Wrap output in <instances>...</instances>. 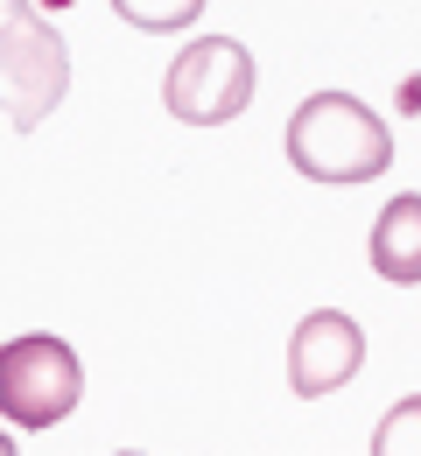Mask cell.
<instances>
[{
    "instance_id": "cell-1",
    "label": "cell",
    "mask_w": 421,
    "mask_h": 456,
    "mask_svg": "<svg viewBox=\"0 0 421 456\" xmlns=\"http://www.w3.org/2000/svg\"><path fill=\"white\" fill-rule=\"evenodd\" d=\"M288 162L309 183H372L393 169V126L352 92H309L288 119Z\"/></svg>"
},
{
    "instance_id": "cell-2",
    "label": "cell",
    "mask_w": 421,
    "mask_h": 456,
    "mask_svg": "<svg viewBox=\"0 0 421 456\" xmlns=\"http://www.w3.org/2000/svg\"><path fill=\"white\" fill-rule=\"evenodd\" d=\"M70 92V50L43 21L36 0H7L0 14V113L14 119V134H36Z\"/></svg>"
},
{
    "instance_id": "cell-3",
    "label": "cell",
    "mask_w": 421,
    "mask_h": 456,
    "mask_svg": "<svg viewBox=\"0 0 421 456\" xmlns=\"http://www.w3.org/2000/svg\"><path fill=\"white\" fill-rule=\"evenodd\" d=\"M253 85H260V63L239 36H197L176 50L169 77H162V106L182 126H225L253 106Z\"/></svg>"
},
{
    "instance_id": "cell-4",
    "label": "cell",
    "mask_w": 421,
    "mask_h": 456,
    "mask_svg": "<svg viewBox=\"0 0 421 456\" xmlns=\"http://www.w3.org/2000/svg\"><path fill=\"white\" fill-rule=\"evenodd\" d=\"M85 400V365L77 351L50 330H28V338H7L0 344V414L28 436L57 428L63 414Z\"/></svg>"
},
{
    "instance_id": "cell-5",
    "label": "cell",
    "mask_w": 421,
    "mask_h": 456,
    "mask_svg": "<svg viewBox=\"0 0 421 456\" xmlns=\"http://www.w3.org/2000/svg\"><path fill=\"white\" fill-rule=\"evenodd\" d=\"M359 365H365L359 316H344V309H309L296 323V338H288V387H296L302 400L337 394Z\"/></svg>"
},
{
    "instance_id": "cell-6",
    "label": "cell",
    "mask_w": 421,
    "mask_h": 456,
    "mask_svg": "<svg viewBox=\"0 0 421 456\" xmlns=\"http://www.w3.org/2000/svg\"><path fill=\"white\" fill-rule=\"evenodd\" d=\"M372 274L393 288H421V197H393L372 225Z\"/></svg>"
},
{
    "instance_id": "cell-7",
    "label": "cell",
    "mask_w": 421,
    "mask_h": 456,
    "mask_svg": "<svg viewBox=\"0 0 421 456\" xmlns=\"http://www.w3.org/2000/svg\"><path fill=\"white\" fill-rule=\"evenodd\" d=\"M120 7V21H134L141 36H176V28H190L211 0H113Z\"/></svg>"
},
{
    "instance_id": "cell-8",
    "label": "cell",
    "mask_w": 421,
    "mask_h": 456,
    "mask_svg": "<svg viewBox=\"0 0 421 456\" xmlns=\"http://www.w3.org/2000/svg\"><path fill=\"white\" fill-rule=\"evenodd\" d=\"M372 456H421V394L393 400L372 428Z\"/></svg>"
},
{
    "instance_id": "cell-9",
    "label": "cell",
    "mask_w": 421,
    "mask_h": 456,
    "mask_svg": "<svg viewBox=\"0 0 421 456\" xmlns=\"http://www.w3.org/2000/svg\"><path fill=\"white\" fill-rule=\"evenodd\" d=\"M7 450H14V436H7V428H0V456H7Z\"/></svg>"
}]
</instances>
